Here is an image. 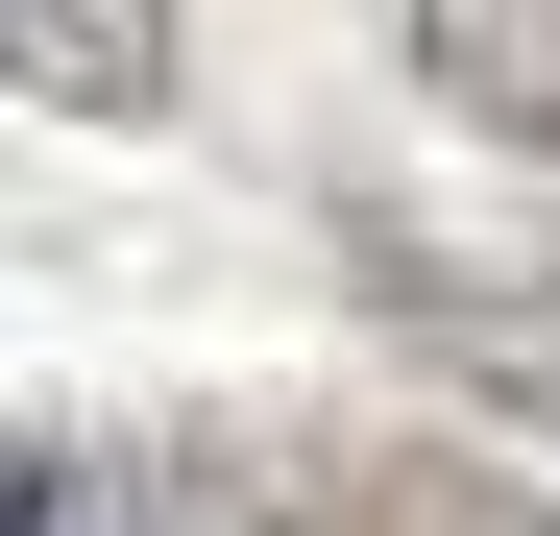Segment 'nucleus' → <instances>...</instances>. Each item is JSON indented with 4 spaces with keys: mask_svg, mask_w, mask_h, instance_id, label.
I'll return each mask as SVG.
<instances>
[{
    "mask_svg": "<svg viewBox=\"0 0 560 536\" xmlns=\"http://www.w3.org/2000/svg\"><path fill=\"white\" fill-rule=\"evenodd\" d=\"M390 341H415V366H463L488 415H536V439H560V268L512 293V268H463V244H390Z\"/></svg>",
    "mask_w": 560,
    "mask_h": 536,
    "instance_id": "f03ea898",
    "label": "nucleus"
},
{
    "mask_svg": "<svg viewBox=\"0 0 560 536\" xmlns=\"http://www.w3.org/2000/svg\"><path fill=\"white\" fill-rule=\"evenodd\" d=\"M171 488L122 464V439H0V536H147Z\"/></svg>",
    "mask_w": 560,
    "mask_h": 536,
    "instance_id": "39448f33",
    "label": "nucleus"
},
{
    "mask_svg": "<svg viewBox=\"0 0 560 536\" xmlns=\"http://www.w3.org/2000/svg\"><path fill=\"white\" fill-rule=\"evenodd\" d=\"M415 73H439L488 147H536V171H560V0H415Z\"/></svg>",
    "mask_w": 560,
    "mask_h": 536,
    "instance_id": "20e7f679",
    "label": "nucleus"
},
{
    "mask_svg": "<svg viewBox=\"0 0 560 536\" xmlns=\"http://www.w3.org/2000/svg\"><path fill=\"white\" fill-rule=\"evenodd\" d=\"M0 73L49 123H147L171 98V0H0Z\"/></svg>",
    "mask_w": 560,
    "mask_h": 536,
    "instance_id": "7ed1b4c3",
    "label": "nucleus"
},
{
    "mask_svg": "<svg viewBox=\"0 0 560 536\" xmlns=\"http://www.w3.org/2000/svg\"><path fill=\"white\" fill-rule=\"evenodd\" d=\"M196 512H220V536H560L512 464H439V439H317V415L196 439Z\"/></svg>",
    "mask_w": 560,
    "mask_h": 536,
    "instance_id": "f257e3e1",
    "label": "nucleus"
}]
</instances>
